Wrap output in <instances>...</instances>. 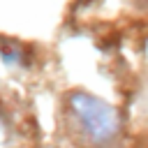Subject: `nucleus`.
I'll list each match as a JSON object with an SVG mask.
<instances>
[{
  "label": "nucleus",
  "mask_w": 148,
  "mask_h": 148,
  "mask_svg": "<svg viewBox=\"0 0 148 148\" xmlns=\"http://www.w3.org/2000/svg\"><path fill=\"white\" fill-rule=\"evenodd\" d=\"M2 134H5V132H2V125H0V139H2Z\"/></svg>",
  "instance_id": "2"
},
{
  "label": "nucleus",
  "mask_w": 148,
  "mask_h": 148,
  "mask_svg": "<svg viewBox=\"0 0 148 148\" xmlns=\"http://www.w3.org/2000/svg\"><path fill=\"white\" fill-rule=\"evenodd\" d=\"M69 106L95 141H109L118 132V125H120L118 113L106 102H102L88 92H74L69 99Z\"/></svg>",
  "instance_id": "1"
}]
</instances>
